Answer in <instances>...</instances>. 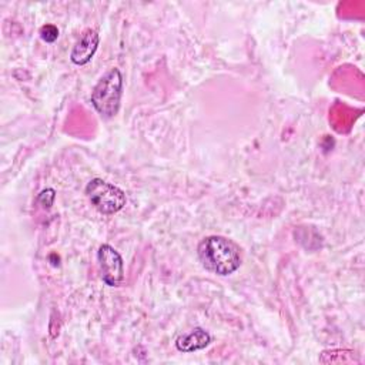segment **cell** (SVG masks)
Returning a JSON list of instances; mask_svg holds the SVG:
<instances>
[{
  "instance_id": "obj_8",
  "label": "cell",
  "mask_w": 365,
  "mask_h": 365,
  "mask_svg": "<svg viewBox=\"0 0 365 365\" xmlns=\"http://www.w3.org/2000/svg\"><path fill=\"white\" fill-rule=\"evenodd\" d=\"M56 198V191L53 188H46L38 194V202L44 207V208H50L54 202Z\"/></svg>"
},
{
  "instance_id": "obj_6",
  "label": "cell",
  "mask_w": 365,
  "mask_h": 365,
  "mask_svg": "<svg viewBox=\"0 0 365 365\" xmlns=\"http://www.w3.org/2000/svg\"><path fill=\"white\" fill-rule=\"evenodd\" d=\"M211 342L210 334L202 328H194L191 332L177 338L175 346L181 352H194L205 348Z\"/></svg>"
},
{
  "instance_id": "obj_2",
  "label": "cell",
  "mask_w": 365,
  "mask_h": 365,
  "mask_svg": "<svg viewBox=\"0 0 365 365\" xmlns=\"http://www.w3.org/2000/svg\"><path fill=\"white\" fill-rule=\"evenodd\" d=\"M123 94V76L118 68L107 71L91 91V104L106 118L117 114Z\"/></svg>"
},
{
  "instance_id": "obj_3",
  "label": "cell",
  "mask_w": 365,
  "mask_h": 365,
  "mask_svg": "<svg viewBox=\"0 0 365 365\" xmlns=\"http://www.w3.org/2000/svg\"><path fill=\"white\" fill-rule=\"evenodd\" d=\"M86 195L91 205L101 214H114L127 202L125 194L121 188L101 178H93L87 184Z\"/></svg>"
},
{
  "instance_id": "obj_5",
  "label": "cell",
  "mask_w": 365,
  "mask_h": 365,
  "mask_svg": "<svg viewBox=\"0 0 365 365\" xmlns=\"http://www.w3.org/2000/svg\"><path fill=\"white\" fill-rule=\"evenodd\" d=\"M98 41H100V37L96 30H91V29L86 30L71 50V54H70L71 61L77 66L87 64L94 56L98 47Z\"/></svg>"
},
{
  "instance_id": "obj_1",
  "label": "cell",
  "mask_w": 365,
  "mask_h": 365,
  "mask_svg": "<svg viewBox=\"0 0 365 365\" xmlns=\"http://www.w3.org/2000/svg\"><path fill=\"white\" fill-rule=\"evenodd\" d=\"M197 254L205 269L217 275H230L241 265V252L238 245L221 235L204 238L198 244Z\"/></svg>"
},
{
  "instance_id": "obj_4",
  "label": "cell",
  "mask_w": 365,
  "mask_h": 365,
  "mask_svg": "<svg viewBox=\"0 0 365 365\" xmlns=\"http://www.w3.org/2000/svg\"><path fill=\"white\" fill-rule=\"evenodd\" d=\"M97 261L101 272V279L108 287H118L124 281L123 258L111 245H100L97 251Z\"/></svg>"
},
{
  "instance_id": "obj_7",
  "label": "cell",
  "mask_w": 365,
  "mask_h": 365,
  "mask_svg": "<svg viewBox=\"0 0 365 365\" xmlns=\"http://www.w3.org/2000/svg\"><path fill=\"white\" fill-rule=\"evenodd\" d=\"M40 37L46 43H54L58 38V29L53 24H46L40 29Z\"/></svg>"
}]
</instances>
